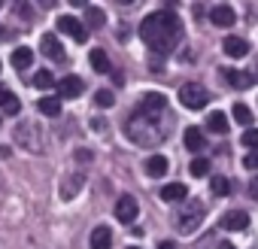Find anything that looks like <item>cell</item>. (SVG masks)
<instances>
[{
  "label": "cell",
  "instance_id": "cell-1",
  "mask_svg": "<svg viewBox=\"0 0 258 249\" xmlns=\"http://www.w3.org/2000/svg\"><path fill=\"white\" fill-rule=\"evenodd\" d=\"M170 131V118H167V97L161 91H146L131 112L124 125V134L140 146H155L167 137Z\"/></svg>",
  "mask_w": 258,
  "mask_h": 249
},
{
  "label": "cell",
  "instance_id": "cell-2",
  "mask_svg": "<svg viewBox=\"0 0 258 249\" xmlns=\"http://www.w3.org/2000/svg\"><path fill=\"white\" fill-rule=\"evenodd\" d=\"M140 37H143V43H146L155 55H170L173 46L182 40V22H179L176 13H170V10L149 13V16L140 22Z\"/></svg>",
  "mask_w": 258,
  "mask_h": 249
},
{
  "label": "cell",
  "instance_id": "cell-3",
  "mask_svg": "<svg viewBox=\"0 0 258 249\" xmlns=\"http://www.w3.org/2000/svg\"><path fill=\"white\" fill-rule=\"evenodd\" d=\"M204 216H207L204 201H185L182 213L176 216V231H179V234H191V231H198V225L204 222Z\"/></svg>",
  "mask_w": 258,
  "mask_h": 249
},
{
  "label": "cell",
  "instance_id": "cell-4",
  "mask_svg": "<svg viewBox=\"0 0 258 249\" xmlns=\"http://www.w3.org/2000/svg\"><path fill=\"white\" fill-rule=\"evenodd\" d=\"M179 103H182L185 109H204V106L210 103V91H207L201 82H185V85L179 88Z\"/></svg>",
  "mask_w": 258,
  "mask_h": 249
},
{
  "label": "cell",
  "instance_id": "cell-5",
  "mask_svg": "<svg viewBox=\"0 0 258 249\" xmlns=\"http://www.w3.org/2000/svg\"><path fill=\"white\" fill-rule=\"evenodd\" d=\"M137 213H140V204H137L134 195H121V198L115 201V219H118V222L131 225V222L137 219Z\"/></svg>",
  "mask_w": 258,
  "mask_h": 249
},
{
  "label": "cell",
  "instance_id": "cell-6",
  "mask_svg": "<svg viewBox=\"0 0 258 249\" xmlns=\"http://www.w3.org/2000/svg\"><path fill=\"white\" fill-rule=\"evenodd\" d=\"M58 31L67 34V37H73L76 43H85V37H88L85 25H82L79 19H73V16H61V19H58Z\"/></svg>",
  "mask_w": 258,
  "mask_h": 249
},
{
  "label": "cell",
  "instance_id": "cell-7",
  "mask_svg": "<svg viewBox=\"0 0 258 249\" xmlns=\"http://www.w3.org/2000/svg\"><path fill=\"white\" fill-rule=\"evenodd\" d=\"M82 185H85V176H82L79 170L70 173V176H64V179H61V198H64V201H73Z\"/></svg>",
  "mask_w": 258,
  "mask_h": 249
},
{
  "label": "cell",
  "instance_id": "cell-8",
  "mask_svg": "<svg viewBox=\"0 0 258 249\" xmlns=\"http://www.w3.org/2000/svg\"><path fill=\"white\" fill-rule=\"evenodd\" d=\"M40 49H43V55H46V58H52V61H64V58H67L55 34H43V40H40Z\"/></svg>",
  "mask_w": 258,
  "mask_h": 249
},
{
  "label": "cell",
  "instance_id": "cell-9",
  "mask_svg": "<svg viewBox=\"0 0 258 249\" xmlns=\"http://www.w3.org/2000/svg\"><path fill=\"white\" fill-rule=\"evenodd\" d=\"M210 22H213L216 28H231V25L237 22V16H234L231 7L222 4V7H213V10H210Z\"/></svg>",
  "mask_w": 258,
  "mask_h": 249
},
{
  "label": "cell",
  "instance_id": "cell-10",
  "mask_svg": "<svg viewBox=\"0 0 258 249\" xmlns=\"http://www.w3.org/2000/svg\"><path fill=\"white\" fill-rule=\"evenodd\" d=\"M82 88H85V85H82L79 76H64V79L58 82V100H61V97H79Z\"/></svg>",
  "mask_w": 258,
  "mask_h": 249
},
{
  "label": "cell",
  "instance_id": "cell-11",
  "mask_svg": "<svg viewBox=\"0 0 258 249\" xmlns=\"http://www.w3.org/2000/svg\"><path fill=\"white\" fill-rule=\"evenodd\" d=\"M222 228H228V231H246V228H249V213H243V210H231V213H225Z\"/></svg>",
  "mask_w": 258,
  "mask_h": 249
},
{
  "label": "cell",
  "instance_id": "cell-12",
  "mask_svg": "<svg viewBox=\"0 0 258 249\" xmlns=\"http://www.w3.org/2000/svg\"><path fill=\"white\" fill-rule=\"evenodd\" d=\"M222 73H225V79H228V85H231V88H249V85L258 79L255 73H243V70H231V67H228V70H222Z\"/></svg>",
  "mask_w": 258,
  "mask_h": 249
},
{
  "label": "cell",
  "instance_id": "cell-13",
  "mask_svg": "<svg viewBox=\"0 0 258 249\" xmlns=\"http://www.w3.org/2000/svg\"><path fill=\"white\" fill-rule=\"evenodd\" d=\"M158 195H161L164 204H176V201H185V198H188V189H185L182 182H170V185H164Z\"/></svg>",
  "mask_w": 258,
  "mask_h": 249
},
{
  "label": "cell",
  "instance_id": "cell-14",
  "mask_svg": "<svg viewBox=\"0 0 258 249\" xmlns=\"http://www.w3.org/2000/svg\"><path fill=\"white\" fill-rule=\"evenodd\" d=\"M91 249H112V231L106 228V225H97L94 231H91Z\"/></svg>",
  "mask_w": 258,
  "mask_h": 249
},
{
  "label": "cell",
  "instance_id": "cell-15",
  "mask_svg": "<svg viewBox=\"0 0 258 249\" xmlns=\"http://www.w3.org/2000/svg\"><path fill=\"white\" fill-rule=\"evenodd\" d=\"M182 143H185V149L188 152H201L207 143H204V131L201 128H185L182 131Z\"/></svg>",
  "mask_w": 258,
  "mask_h": 249
},
{
  "label": "cell",
  "instance_id": "cell-16",
  "mask_svg": "<svg viewBox=\"0 0 258 249\" xmlns=\"http://www.w3.org/2000/svg\"><path fill=\"white\" fill-rule=\"evenodd\" d=\"M167 170H170L167 155H152V158H146V173H149V176H164Z\"/></svg>",
  "mask_w": 258,
  "mask_h": 249
},
{
  "label": "cell",
  "instance_id": "cell-17",
  "mask_svg": "<svg viewBox=\"0 0 258 249\" xmlns=\"http://www.w3.org/2000/svg\"><path fill=\"white\" fill-rule=\"evenodd\" d=\"M207 128H210L213 134L225 137V134H228V118H225V112H219V109L210 112V115H207Z\"/></svg>",
  "mask_w": 258,
  "mask_h": 249
},
{
  "label": "cell",
  "instance_id": "cell-18",
  "mask_svg": "<svg viewBox=\"0 0 258 249\" xmlns=\"http://www.w3.org/2000/svg\"><path fill=\"white\" fill-rule=\"evenodd\" d=\"M225 52H228L231 58H243V55L249 52V43H246L243 37H228V40H225Z\"/></svg>",
  "mask_w": 258,
  "mask_h": 249
},
{
  "label": "cell",
  "instance_id": "cell-19",
  "mask_svg": "<svg viewBox=\"0 0 258 249\" xmlns=\"http://www.w3.org/2000/svg\"><path fill=\"white\" fill-rule=\"evenodd\" d=\"M31 64H34V52H31L28 46H19V49L13 52V67H16V70H28Z\"/></svg>",
  "mask_w": 258,
  "mask_h": 249
},
{
  "label": "cell",
  "instance_id": "cell-20",
  "mask_svg": "<svg viewBox=\"0 0 258 249\" xmlns=\"http://www.w3.org/2000/svg\"><path fill=\"white\" fill-rule=\"evenodd\" d=\"M88 61H91V67H94L97 73H109V58H106V52H103V49H91Z\"/></svg>",
  "mask_w": 258,
  "mask_h": 249
},
{
  "label": "cell",
  "instance_id": "cell-21",
  "mask_svg": "<svg viewBox=\"0 0 258 249\" xmlns=\"http://www.w3.org/2000/svg\"><path fill=\"white\" fill-rule=\"evenodd\" d=\"M37 109L43 115H61V100L58 97H40L37 100Z\"/></svg>",
  "mask_w": 258,
  "mask_h": 249
},
{
  "label": "cell",
  "instance_id": "cell-22",
  "mask_svg": "<svg viewBox=\"0 0 258 249\" xmlns=\"http://www.w3.org/2000/svg\"><path fill=\"white\" fill-rule=\"evenodd\" d=\"M103 22H106V16H103V10H97V7H85V25L88 28H103Z\"/></svg>",
  "mask_w": 258,
  "mask_h": 249
},
{
  "label": "cell",
  "instance_id": "cell-23",
  "mask_svg": "<svg viewBox=\"0 0 258 249\" xmlns=\"http://www.w3.org/2000/svg\"><path fill=\"white\" fill-rule=\"evenodd\" d=\"M231 112H234V118L243 125V128H249V125H252V109H249L246 103H234V109H231Z\"/></svg>",
  "mask_w": 258,
  "mask_h": 249
},
{
  "label": "cell",
  "instance_id": "cell-24",
  "mask_svg": "<svg viewBox=\"0 0 258 249\" xmlns=\"http://www.w3.org/2000/svg\"><path fill=\"white\" fill-rule=\"evenodd\" d=\"M188 173H191L195 179H201V176H207V173H210V161H207V158H195V161L188 164Z\"/></svg>",
  "mask_w": 258,
  "mask_h": 249
},
{
  "label": "cell",
  "instance_id": "cell-25",
  "mask_svg": "<svg viewBox=\"0 0 258 249\" xmlns=\"http://www.w3.org/2000/svg\"><path fill=\"white\" fill-rule=\"evenodd\" d=\"M210 189H213V195H219V198H225V195L231 192V182H228L225 176H213V179H210Z\"/></svg>",
  "mask_w": 258,
  "mask_h": 249
},
{
  "label": "cell",
  "instance_id": "cell-26",
  "mask_svg": "<svg viewBox=\"0 0 258 249\" xmlns=\"http://www.w3.org/2000/svg\"><path fill=\"white\" fill-rule=\"evenodd\" d=\"M34 85H37V88H52V85H55V76H52V70H37V76H34Z\"/></svg>",
  "mask_w": 258,
  "mask_h": 249
},
{
  "label": "cell",
  "instance_id": "cell-27",
  "mask_svg": "<svg viewBox=\"0 0 258 249\" xmlns=\"http://www.w3.org/2000/svg\"><path fill=\"white\" fill-rule=\"evenodd\" d=\"M240 146H246V149H258V128H246L243 131V140H240Z\"/></svg>",
  "mask_w": 258,
  "mask_h": 249
},
{
  "label": "cell",
  "instance_id": "cell-28",
  "mask_svg": "<svg viewBox=\"0 0 258 249\" xmlns=\"http://www.w3.org/2000/svg\"><path fill=\"white\" fill-rule=\"evenodd\" d=\"M94 103L106 109V106H112V103H115V97H112V91H106V88H100V91L94 94Z\"/></svg>",
  "mask_w": 258,
  "mask_h": 249
},
{
  "label": "cell",
  "instance_id": "cell-29",
  "mask_svg": "<svg viewBox=\"0 0 258 249\" xmlns=\"http://www.w3.org/2000/svg\"><path fill=\"white\" fill-rule=\"evenodd\" d=\"M4 112H7V115H19V112H22V100H19L16 94H10L7 103H4Z\"/></svg>",
  "mask_w": 258,
  "mask_h": 249
},
{
  "label": "cell",
  "instance_id": "cell-30",
  "mask_svg": "<svg viewBox=\"0 0 258 249\" xmlns=\"http://www.w3.org/2000/svg\"><path fill=\"white\" fill-rule=\"evenodd\" d=\"M243 167H246V170H255V167H258V149H255V152H249V155L243 158Z\"/></svg>",
  "mask_w": 258,
  "mask_h": 249
},
{
  "label": "cell",
  "instance_id": "cell-31",
  "mask_svg": "<svg viewBox=\"0 0 258 249\" xmlns=\"http://www.w3.org/2000/svg\"><path fill=\"white\" fill-rule=\"evenodd\" d=\"M16 13H19V16H25V19H28V16H31V7H28V4H16Z\"/></svg>",
  "mask_w": 258,
  "mask_h": 249
},
{
  "label": "cell",
  "instance_id": "cell-32",
  "mask_svg": "<svg viewBox=\"0 0 258 249\" xmlns=\"http://www.w3.org/2000/svg\"><path fill=\"white\" fill-rule=\"evenodd\" d=\"M249 195H252V198H255V201H258V176H255V179H252V182H249Z\"/></svg>",
  "mask_w": 258,
  "mask_h": 249
},
{
  "label": "cell",
  "instance_id": "cell-33",
  "mask_svg": "<svg viewBox=\"0 0 258 249\" xmlns=\"http://www.w3.org/2000/svg\"><path fill=\"white\" fill-rule=\"evenodd\" d=\"M10 94H13L10 88H4V85H0V106H4V103H7V97H10Z\"/></svg>",
  "mask_w": 258,
  "mask_h": 249
},
{
  "label": "cell",
  "instance_id": "cell-34",
  "mask_svg": "<svg viewBox=\"0 0 258 249\" xmlns=\"http://www.w3.org/2000/svg\"><path fill=\"white\" fill-rule=\"evenodd\" d=\"M76 158H79V161H88V158H91V152H88V149H79V152H76Z\"/></svg>",
  "mask_w": 258,
  "mask_h": 249
},
{
  "label": "cell",
  "instance_id": "cell-35",
  "mask_svg": "<svg viewBox=\"0 0 258 249\" xmlns=\"http://www.w3.org/2000/svg\"><path fill=\"white\" fill-rule=\"evenodd\" d=\"M91 128H94V131H103L106 125H103V118H94V121H91Z\"/></svg>",
  "mask_w": 258,
  "mask_h": 249
},
{
  "label": "cell",
  "instance_id": "cell-36",
  "mask_svg": "<svg viewBox=\"0 0 258 249\" xmlns=\"http://www.w3.org/2000/svg\"><path fill=\"white\" fill-rule=\"evenodd\" d=\"M158 249H176V243H170V240H161V243H158Z\"/></svg>",
  "mask_w": 258,
  "mask_h": 249
},
{
  "label": "cell",
  "instance_id": "cell-37",
  "mask_svg": "<svg viewBox=\"0 0 258 249\" xmlns=\"http://www.w3.org/2000/svg\"><path fill=\"white\" fill-rule=\"evenodd\" d=\"M219 249H234V246H231V243H222V246H219Z\"/></svg>",
  "mask_w": 258,
  "mask_h": 249
},
{
  "label": "cell",
  "instance_id": "cell-38",
  "mask_svg": "<svg viewBox=\"0 0 258 249\" xmlns=\"http://www.w3.org/2000/svg\"><path fill=\"white\" fill-rule=\"evenodd\" d=\"M4 37H7V31H4V25H0V40H4Z\"/></svg>",
  "mask_w": 258,
  "mask_h": 249
},
{
  "label": "cell",
  "instance_id": "cell-39",
  "mask_svg": "<svg viewBox=\"0 0 258 249\" xmlns=\"http://www.w3.org/2000/svg\"><path fill=\"white\" fill-rule=\"evenodd\" d=\"M131 249H140V246H131Z\"/></svg>",
  "mask_w": 258,
  "mask_h": 249
},
{
  "label": "cell",
  "instance_id": "cell-40",
  "mask_svg": "<svg viewBox=\"0 0 258 249\" xmlns=\"http://www.w3.org/2000/svg\"><path fill=\"white\" fill-rule=\"evenodd\" d=\"M0 7H4V0H0Z\"/></svg>",
  "mask_w": 258,
  "mask_h": 249
}]
</instances>
